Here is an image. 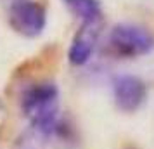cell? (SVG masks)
I'll list each match as a JSON object with an SVG mask.
<instances>
[{"instance_id":"cell-4","label":"cell","mask_w":154,"mask_h":149,"mask_svg":"<svg viewBox=\"0 0 154 149\" xmlns=\"http://www.w3.org/2000/svg\"><path fill=\"white\" fill-rule=\"evenodd\" d=\"M112 99L123 113H135L146 102L147 87L135 75H119L112 83Z\"/></svg>"},{"instance_id":"cell-5","label":"cell","mask_w":154,"mask_h":149,"mask_svg":"<svg viewBox=\"0 0 154 149\" xmlns=\"http://www.w3.org/2000/svg\"><path fill=\"white\" fill-rule=\"evenodd\" d=\"M100 29H102V19L82 23V26L75 33L69 50H68V59H69L71 64L83 66V64L88 63V59L95 50L99 36H100Z\"/></svg>"},{"instance_id":"cell-2","label":"cell","mask_w":154,"mask_h":149,"mask_svg":"<svg viewBox=\"0 0 154 149\" xmlns=\"http://www.w3.org/2000/svg\"><path fill=\"white\" fill-rule=\"evenodd\" d=\"M109 49L118 57H140L154 49V35L144 26L119 23L109 31Z\"/></svg>"},{"instance_id":"cell-3","label":"cell","mask_w":154,"mask_h":149,"mask_svg":"<svg viewBox=\"0 0 154 149\" xmlns=\"http://www.w3.org/2000/svg\"><path fill=\"white\" fill-rule=\"evenodd\" d=\"M9 24L16 33L35 38L45 29L47 11L35 0H14L9 9Z\"/></svg>"},{"instance_id":"cell-6","label":"cell","mask_w":154,"mask_h":149,"mask_svg":"<svg viewBox=\"0 0 154 149\" xmlns=\"http://www.w3.org/2000/svg\"><path fill=\"white\" fill-rule=\"evenodd\" d=\"M63 2L71 14L82 19V23L102 19V9L99 0H63Z\"/></svg>"},{"instance_id":"cell-1","label":"cell","mask_w":154,"mask_h":149,"mask_svg":"<svg viewBox=\"0 0 154 149\" xmlns=\"http://www.w3.org/2000/svg\"><path fill=\"white\" fill-rule=\"evenodd\" d=\"M21 109L40 135L50 137L59 123V88L54 82L29 85L21 99Z\"/></svg>"}]
</instances>
